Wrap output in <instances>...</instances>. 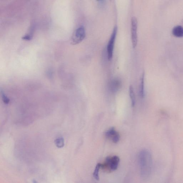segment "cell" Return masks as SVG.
<instances>
[{
  "label": "cell",
  "instance_id": "obj_1",
  "mask_svg": "<svg viewBox=\"0 0 183 183\" xmlns=\"http://www.w3.org/2000/svg\"><path fill=\"white\" fill-rule=\"evenodd\" d=\"M140 173L144 179L149 177L152 171V156L148 150H143L140 152L138 156Z\"/></svg>",
  "mask_w": 183,
  "mask_h": 183
},
{
  "label": "cell",
  "instance_id": "obj_2",
  "mask_svg": "<svg viewBox=\"0 0 183 183\" xmlns=\"http://www.w3.org/2000/svg\"><path fill=\"white\" fill-rule=\"evenodd\" d=\"M86 30L83 26H81L73 33L71 39V43L73 45L79 44L85 38Z\"/></svg>",
  "mask_w": 183,
  "mask_h": 183
},
{
  "label": "cell",
  "instance_id": "obj_3",
  "mask_svg": "<svg viewBox=\"0 0 183 183\" xmlns=\"http://www.w3.org/2000/svg\"><path fill=\"white\" fill-rule=\"evenodd\" d=\"M119 157L117 156L106 158L104 164H102V168H107L110 171H114L118 168L120 162Z\"/></svg>",
  "mask_w": 183,
  "mask_h": 183
},
{
  "label": "cell",
  "instance_id": "obj_4",
  "mask_svg": "<svg viewBox=\"0 0 183 183\" xmlns=\"http://www.w3.org/2000/svg\"><path fill=\"white\" fill-rule=\"evenodd\" d=\"M117 32V27L116 26L114 28L107 46L108 58L109 61H111L112 60L113 56L114 46H115Z\"/></svg>",
  "mask_w": 183,
  "mask_h": 183
},
{
  "label": "cell",
  "instance_id": "obj_5",
  "mask_svg": "<svg viewBox=\"0 0 183 183\" xmlns=\"http://www.w3.org/2000/svg\"><path fill=\"white\" fill-rule=\"evenodd\" d=\"M138 22L136 18L133 17L131 19V35L133 47H136L138 42Z\"/></svg>",
  "mask_w": 183,
  "mask_h": 183
},
{
  "label": "cell",
  "instance_id": "obj_6",
  "mask_svg": "<svg viewBox=\"0 0 183 183\" xmlns=\"http://www.w3.org/2000/svg\"><path fill=\"white\" fill-rule=\"evenodd\" d=\"M144 77L145 73H142L140 80V85H139V93L140 97L142 98H144L145 96L144 90Z\"/></svg>",
  "mask_w": 183,
  "mask_h": 183
},
{
  "label": "cell",
  "instance_id": "obj_7",
  "mask_svg": "<svg viewBox=\"0 0 183 183\" xmlns=\"http://www.w3.org/2000/svg\"><path fill=\"white\" fill-rule=\"evenodd\" d=\"M172 33L174 36L176 37H183V27L180 26H175L172 31Z\"/></svg>",
  "mask_w": 183,
  "mask_h": 183
},
{
  "label": "cell",
  "instance_id": "obj_8",
  "mask_svg": "<svg viewBox=\"0 0 183 183\" xmlns=\"http://www.w3.org/2000/svg\"><path fill=\"white\" fill-rule=\"evenodd\" d=\"M121 86V82L118 80H115L111 83L110 87L111 90L113 92H116L119 90Z\"/></svg>",
  "mask_w": 183,
  "mask_h": 183
},
{
  "label": "cell",
  "instance_id": "obj_9",
  "mask_svg": "<svg viewBox=\"0 0 183 183\" xmlns=\"http://www.w3.org/2000/svg\"><path fill=\"white\" fill-rule=\"evenodd\" d=\"M129 95L131 100V104L132 107H134L136 103V97L133 87L131 85L129 87Z\"/></svg>",
  "mask_w": 183,
  "mask_h": 183
},
{
  "label": "cell",
  "instance_id": "obj_10",
  "mask_svg": "<svg viewBox=\"0 0 183 183\" xmlns=\"http://www.w3.org/2000/svg\"><path fill=\"white\" fill-rule=\"evenodd\" d=\"M101 166L102 164H101L98 163L97 164L96 167H95L94 172L93 174L94 178L97 180H99V172Z\"/></svg>",
  "mask_w": 183,
  "mask_h": 183
},
{
  "label": "cell",
  "instance_id": "obj_11",
  "mask_svg": "<svg viewBox=\"0 0 183 183\" xmlns=\"http://www.w3.org/2000/svg\"><path fill=\"white\" fill-rule=\"evenodd\" d=\"M117 132V131L114 127L111 128L107 130L105 133V136L108 138H111L113 137L116 134Z\"/></svg>",
  "mask_w": 183,
  "mask_h": 183
},
{
  "label": "cell",
  "instance_id": "obj_12",
  "mask_svg": "<svg viewBox=\"0 0 183 183\" xmlns=\"http://www.w3.org/2000/svg\"><path fill=\"white\" fill-rule=\"evenodd\" d=\"M54 143L55 145L59 148H63L65 145L64 140L62 137H58L55 140Z\"/></svg>",
  "mask_w": 183,
  "mask_h": 183
},
{
  "label": "cell",
  "instance_id": "obj_13",
  "mask_svg": "<svg viewBox=\"0 0 183 183\" xmlns=\"http://www.w3.org/2000/svg\"><path fill=\"white\" fill-rule=\"evenodd\" d=\"M120 138V136L118 132H117L112 138L113 142L115 143H117L119 141Z\"/></svg>",
  "mask_w": 183,
  "mask_h": 183
},
{
  "label": "cell",
  "instance_id": "obj_14",
  "mask_svg": "<svg viewBox=\"0 0 183 183\" xmlns=\"http://www.w3.org/2000/svg\"><path fill=\"white\" fill-rule=\"evenodd\" d=\"M1 97H2L3 101L6 104H8L10 101V100L7 97L5 94L3 92H1Z\"/></svg>",
  "mask_w": 183,
  "mask_h": 183
},
{
  "label": "cell",
  "instance_id": "obj_15",
  "mask_svg": "<svg viewBox=\"0 0 183 183\" xmlns=\"http://www.w3.org/2000/svg\"><path fill=\"white\" fill-rule=\"evenodd\" d=\"M32 38V36L29 35V34H27V35H25L22 38L23 40H31Z\"/></svg>",
  "mask_w": 183,
  "mask_h": 183
},
{
  "label": "cell",
  "instance_id": "obj_16",
  "mask_svg": "<svg viewBox=\"0 0 183 183\" xmlns=\"http://www.w3.org/2000/svg\"><path fill=\"white\" fill-rule=\"evenodd\" d=\"M97 1H101V0H97Z\"/></svg>",
  "mask_w": 183,
  "mask_h": 183
}]
</instances>
